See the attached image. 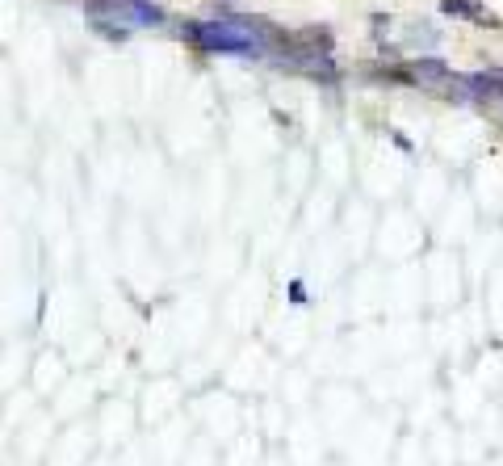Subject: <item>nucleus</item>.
Returning <instances> with one entry per match:
<instances>
[{"mask_svg":"<svg viewBox=\"0 0 503 466\" xmlns=\"http://www.w3.org/2000/svg\"><path fill=\"white\" fill-rule=\"evenodd\" d=\"M185 34L206 46V50H256L252 42V29H235V25H185Z\"/></svg>","mask_w":503,"mask_h":466,"instance_id":"nucleus-1","label":"nucleus"}]
</instances>
